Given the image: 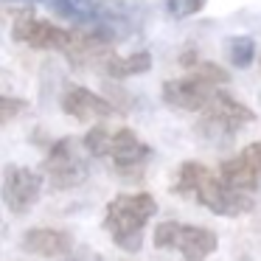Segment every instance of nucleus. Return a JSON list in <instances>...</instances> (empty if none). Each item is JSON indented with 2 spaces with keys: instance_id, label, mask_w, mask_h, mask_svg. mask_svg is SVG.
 <instances>
[{
  "instance_id": "nucleus-13",
  "label": "nucleus",
  "mask_w": 261,
  "mask_h": 261,
  "mask_svg": "<svg viewBox=\"0 0 261 261\" xmlns=\"http://www.w3.org/2000/svg\"><path fill=\"white\" fill-rule=\"evenodd\" d=\"M152 68V54L149 51H135L126 54V57H118V54H110L104 59L101 70L110 76V79H129V76H141Z\"/></svg>"
},
{
  "instance_id": "nucleus-19",
  "label": "nucleus",
  "mask_w": 261,
  "mask_h": 261,
  "mask_svg": "<svg viewBox=\"0 0 261 261\" xmlns=\"http://www.w3.org/2000/svg\"><path fill=\"white\" fill-rule=\"evenodd\" d=\"M93 261H98V258H93Z\"/></svg>"
},
{
  "instance_id": "nucleus-17",
  "label": "nucleus",
  "mask_w": 261,
  "mask_h": 261,
  "mask_svg": "<svg viewBox=\"0 0 261 261\" xmlns=\"http://www.w3.org/2000/svg\"><path fill=\"white\" fill-rule=\"evenodd\" d=\"M25 110H29V101H23V98L0 96V124H9V121H14L17 115H23Z\"/></svg>"
},
{
  "instance_id": "nucleus-1",
  "label": "nucleus",
  "mask_w": 261,
  "mask_h": 261,
  "mask_svg": "<svg viewBox=\"0 0 261 261\" xmlns=\"http://www.w3.org/2000/svg\"><path fill=\"white\" fill-rule=\"evenodd\" d=\"M171 191L177 197H194L202 208L214 211L219 216H242L253 211V197L244 191L230 188L219 174L208 169V166L197 163V160H186L177 169Z\"/></svg>"
},
{
  "instance_id": "nucleus-18",
  "label": "nucleus",
  "mask_w": 261,
  "mask_h": 261,
  "mask_svg": "<svg viewBox=\"0 0 261 261\" xmlns=\"http://www.w3.org/2000/svg\"><path fill=\"white\" fill-rule=\"evenodd\" d=\"M3 3H29V0H3ZM34 3H40V0H34Z\"/></svg>"
},
{
  "instance_id": "nucleus-12",
  "label": "nucleus",
  "mask_w": 261,
  "mask_h": 261,
  "mask_svg": "<svg viewBox=\"0 0 261 261\" xmlns=\"http://www.w3.org/2000/svg\"><path fill=\"white\" fill-rule=\"evenodd\" d=\"M23 250L37 258H65L73 250V236L59 227H31L23 233Z\"/></svg>"
},
{
  "instance_id": "nucleus-7",
  "label": "nucleus",
  "mask_w": 261,
  "mask_h": 261,
  "mask_svg": "<svg viewBox=\"0 0 261 261\" xmlns=\"http://www.w3.org/2000/svg\"><path fill=\"white\" fill-rule=\"evenodd\" d=\"M42 182H45V177L40 171L29 169V166L9 163L3 169V188H0V197H3V205L9 208V214H29L42 194Z\"/></svg>"
},
{
  "instance_id": "nucleus-8",
  "label": "nucleus",
  "mask_w": 261,
  "mask_h": 261,
  "mask_svg": "<svg viewBox=\"0 0 261 261\" xmlns=\"http://www.w3.org/2000/svg\"><path fill=\"white\" fill-rule=\"evenodd\" d=\"M70 37L73 31L70 29H59L54 23H45V20H37L31 12L17 14L12 25V40L20 42V45H29L34 51H68Z\"/></svg>"
},
{
  "instance_id": "nucleus-10",
  "label": "nucleus",
  "mask_w": 261,
  "mask_h": 261,
  "mask_svg": "<svg viewBox=\"0 0 261 261\" xmlns=\"http://www.w3.org/2000/svg\"><path fill=\"white\" fill-rule=\"evenodd\" d=\"M219 177L236 191L253 194L261 182V143H250L239 154L227 158L219 166Z\"/></svg>"
},
{
  "instance_id": "nucleus-14",
  "label": "nucleus",
  "mask_w": 261,
  "mask_h": 261,
  "mask_svg": "<svg viewBox=\"0 0 261 261\" xmlns=\"http://www.w3.org/2000/svg\"><path fill=\"white\" fill-rule=\"evenodd\" d=\"M54 12L76 25H93L104 20V6L96 0H51Z\"/></svg>"
},
{
  "instance_id": "nucleus-6",
  "label": "nucleus",
  "mask_w": 261,
  "mask_h": 261,
  "mask_svg": "<svg viewBox=\"0 0 261 261\" xmlns=\"http://www.w3.org/2000/svg\"><path fill=\"white\" fill-rule=\"evenodd\" d=\"M255 115L250 107L230 96L225 90H216L211 101L202 107V121H199V132L205 138H230L247 124H253Z\"/></svg>"
},
{
  "instance_id": "nucleus-5",
  "label": "nucleus",
  "mask_w": 261,
  "mask_h": 261,
  "mask_svg": "<svg viewBox=\"0 0 261 261\" xmlns=\"http://www.w3.org/2000/svg\"><path fill=\"white\" fill-rule=\"evenodd\" d=\"M42 177L54 191H68L87 180V160L73 138H59L51 143L42 160Z\"/></svg>"
},
{
  "instance_id": "nucleus-4",
  "label": "nucleus",
  "mask_w": 261,
  "mask_h": 261,
  "mask_svg": "<svg viewBox=\"0 0 261 261\" xmlns=\"http://www.w3.org/2000/svg\"><path fill=\"white\" fill-rule=\"evenodd\" d=\"M158 250H177L186 261H205L216 250V233L199 225L182 222H160L152 236Z\"/></svg>"
},
{
  "instance_id": "nucleus-3",
  "label": "nucleus",
  "mask_w": 261,
  "mask_h": 261,
  "mask_svg": "<svg viewBox=\"0 0 261 261\" xmlns=\"http://www.w3.org/2000/svg\"><path fill=\"white\" fill-rule=\"evenodd\" d=\"M158 214V202L152 194H118L104 208V230L110 233L115 244L126 253L141 250L143 227Z\"/></svg>"
},
{
  "instance_id": "nucleus-11",
  "label": "nucleus",
  "mask_w": 261,
  "mask_h": 261,
  "mask_svg": "<svg viewBox=\"0 0 261 261\" xmlns=\"http://www.w3.org/2000/svg\"><path fill=\"white\" fill-rule=\"evenodd\" d=\"M62 110L70 118L82 121V124L113 118V115L118 113L107 98H101L98 93L87 90V87H82V85H68L62 90Z\"/></svg>"
},
{
  "instance_id": "nucleus-16",
  "label": "nucleus",
  "mask_w": 261,
  "mask_h": 261,
  "mask_svg": "<svg viewBox=\"0 0 261 261\" xmlns=\"http://www.w3.org/2000/svg\"><path fill=\"white\" fill-rule=\"evenodd\" d=\"M205 3H208V0H166V12H169L171 17L182 20V17H191V14L202 12Z\"/></svg>"
},
{
  "instance_id": "nucleus-15",
  "label": "nucleus",
  "mask_w": 261,
  "mask_h": 261,
  "mask_svg": "<svg viewBox=\"0 0 261 261\" xmlns=\"http://www.w3.org/2000/svg\"><path fill=\"white\" fill-rule=\"evenodd\" d=\"M225 54L233 68H250L255 59V42L253 37H230L225 42Z\"/></svg>"
},
{
  "instance_id": "nucleus-9",
  "label": "nucleus",
  "mask_w": 261,
  "mask_h": 261,
  "mask_svg": "<svg viewBox=\"0 0 261 261\" xmlns=\"http://www.w3.org/2000/svg\"><path fill=\"white\" fill-rule=\"evenodd\" d=\"M219 90L208 76L188 70V76L163 82V101L182 113H202V107L211 101V96Z\"/></svg>"
},
{
  "instance_id": "nucleus-2",
  "label": "nucleus",
  "mask_w": 261,
  "mask_h": 261,
  "mask_svg": "<svg viewBox=\"0 0 261 261\" xmlns=\"http://www.w3.org/2000/svg\"><path fill=\"white\" fill-rule=\"evenodd\" d=\"M82 146H85V152L93 154V158L110 160V166L124 177L141 174V169L149 163V158H152L149 143H143L129 126H121V129H115V132L107 129V126H93V129L82 138Z\"/></svg>"
}]
</instances>
